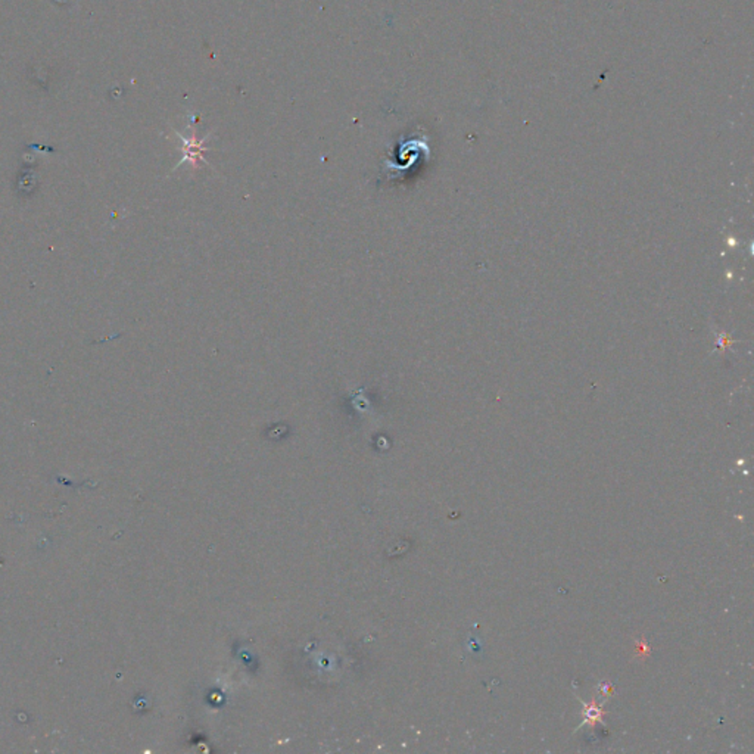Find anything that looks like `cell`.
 I'll list each match as a JSON object with an SVG mask.
<instances>
[{
    "label": "cell",
    "instance_id": "7a4b0ae2",
    "mask_svg": "<svg viewBox=\"0 0 754 754\" xmlns=\"http://www.w3.org/2000/svg\"><path fill=\"white\" fill-rule=\"evenodd\" d=\"M605 713L601 710V707H596L595 701H592V703L590 706L585 704V709H583V716H585V722H590V725L594 726L595 722H600L601 718L604 716Z\"/></svg>",
    "mask_w": 754,
    "mask_h": 754
},
{
    "label": "cell",
    "instance_id": "6da1fadb",
    "mask_svg": "<svg viewBox=\"0 0 754 754\" xmlns=\"http://www.w3.org/2000/svg\"><path fill=\"white\" fill-rule=\"evenodd\" d=\"M179 138L182 139L183 146H184V148H183L184 156L182 158V161H180L179 165H182V164L186 162V161H191L193 165H196L197 161H201V160H202V152H204L202 142H196L195 138H192V140L188 142V140H186V139L183 138L182 134H179Z\"/></svg>",
    "mask_w": 754,
    "mask_h": 754
}]
</instances>
